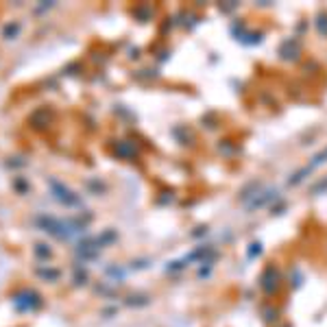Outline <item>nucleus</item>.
<instances>
[{
	"instance_id": "f257e3e1",
	"label": "nucleus",
	"mask_w": 327,
	"mask_h": 327,
	"mask_svg": "<svg viewBox=\"0 0 327 327\" xmlns=\"http://www.w3.org/2000/svg\"><path fill=\"white\" fill-rule=\"evenodd\" d=\"M323 161H327V151H323V153H321V155H316V157H314V161L310 164V166H307V170H310V172H312V170H314L316 166H321V164H323Z\"/></svg>"
}]
</instances>
